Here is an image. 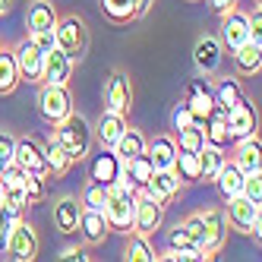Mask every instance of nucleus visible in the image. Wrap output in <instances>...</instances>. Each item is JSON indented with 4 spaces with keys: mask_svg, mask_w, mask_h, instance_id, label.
<instances>
[{
    "mask_svg": "<svg viewBox=\"0 0 262 262\" xmlns=\"http://www.w3.org/2000/svg\"><path fill=\"white\" fill-rule=\"evenodd\" d=\"M104 218L111 224V231H126L133 228V212H136V190L126 180H111L107 183V196H104Z\"/></svg>",
    "mask_w": 262,
    "mask_h": 262,
    "instance_id": "nucleus-1",
    "label": "nucleus"
},
{
    "mask_svg": "<svg viewBox=\"0 0 262 262\" xmlns=\"http://www.w3.org/2000/svg\"><path fill=\"white\" fill-rule=\"evenodd\" d=\"M54 139L60 142V148L70 155V161H82V158L89 155V148H92L89 120L73 111L70 117H63L60 123H54Z\"/></svg>",
    "mask_w": 262,
    "mask_h": 262,
    "instance_id": "nucleus-2",
    "label": "nucleus"
},
{
    "mask_svg": "<svg viewBox=\"0 0 262 262\" xmlns=\"http://www.w3.org/2000/svg\"><path fill=\"white\" fill-rule=\"evenodd\" d=\"M54 38H57V48L67 54L73 63L82 60V54L89 48V29H85V23L79 19V16H63V19H57Z\"/></svg>",
    "mask_w": 262,
    "mask_h": 262,
    "instance_id": "nucleus-3",
    "label": "nucleus"
},
{
    "mask_svg": "<svg viewBox=\"0 0 262 262\" xmlns=\"http://www.w3.org/2000/svg\"><path fill=\"white\" fill-rule=\"evenodd\" d=\"M199 221H202V256L205 259H215V253L224 247V237H228V215L224 209H209V212H199Z\"/></svg>",
    "mask_w": 262,
    "mask_h": 262,
    "instance_id": "nucleus-4",
    "label": "nucleus"
},
{
    "mask_svg": "<svg viewBox=\"0 0 262 262\" xmlns=\"http://www.w3.org/2000/svg\"><path fill=\"white\" fill-rule=\"evenodd\" d=\"M38 111L48 123H60L63 117L73 114V95L67 85H48L41 82V92H38Z\"/></svg>",
    "mask_w": 262,
    "mask_h": 262,
    "instance_id": "nucleus-5",
    "label": "nucleus"
},
{
    "mask_svg": "<svg viewBox=\"0 0 262 262\" xmlns=\"http://www.w3.org/2000/svg\"><path fill=\"white\" fill-rule=\"evenodd\" d=\"M4 253H10V259H16V262H32L35 256H38V234H35V228L29 221L16 218L13 231L7 237Z\"/></svg>",
    "mask_w": 262,
    "mask_h": 262,
    "instance_id": "nucleus-6",
    "label": "nucleus"
},
{
    "mask_svg": "<svg viewBox=\"0 0 262 262\" xmlns=\"http://www.w3.org/2000/svg\"><path fill=\"white\" fill-rule=\"evenodd\" d=\"M164 221V205L155 202L152 196H145L136 190V212H133V234H142V237H152Z\"/></svg>",
    "mask_w": 262,
    "mask_h": 262,
    "instance_id": "nucleus-7",
    "label": "nucleus"
},
{
    "mask_svg": "<svg viewBox=\"0 0 262 262\" xmlns=\"http://www.w3.org/2000/svg\"><path fill=\"white\" fill-rule=\"evenodd\" d=\"M104 107L107 111H117V114H129V107H133V82L123 70H114L111 73V79L104 85Z\"/></svg>",
    "mask_w": 262,
    "mask_h": 262,
    "instance_id": "nucleus-8",
    "label": "nucleus"
},
{
    "mask_svg": "<svg viewBox=\"0 0 262 262\" xmlns=\"http://www.w3.org/2000/svg\"><path fill=\"white\" fill-rule=\"evenodd\" d=\"M180 174L174 171V167H158V171H152V177L145 180V186L139 193H145V196H152L155 202H171L177 193H180Z\"/></svg>",
    "mask_w": 262,
    "mask_h": 262,
    "instance_id": "nucleus-9",
    "label": "nucleus"
},
{
    "mask_svg": "<svg viewBox=\"0 0 262 262\" xmlns=\"http://www.w3.org/2000/svg\"><path fill=\"white\" fill-rule=\"evenodd\" d=\"M218 41H221V48H228V51L240 48L243 41H250V23H247V13H240L237 7L224 13V16H221V35H218Z\"/></svg>",
    "mask_w": 262,
    "mask_h": 262,
    "instance_id": "nucleus-10",
    "label": "nucleus"
},
{
    "mask_svg": "<svg viewBox=\"0 0 262 262\" xmlns=\"http://www.w3.org/2000/svg\"><path fill=\"white\" fill-rule=\"evenodd\" d=\"M221 54H224V48H221V41L215 35H202V38H196V45H193V63H196V70L202 76H215L218 67H221Z\"/></svg>",
    "mask_w": 262,
    "mask_h": 262,
    "instance_id": "nucleus-11",
    "label": "nucleus"
},
{
    "mask_svg": "<svg viewBox=\"0 0 262 262\" xmlns=\"http://www.w3.org/2000/svg\"><path fill=\"white\" fill-rule=\"evenodd\" d=\"M228 133H231V142H237V139H247V136H253L256 133V107L247 101V98H240L228 114Z\"/></svg>",
    "mask_w": 262,
    "mask_h": 262,
    "instance_id": "nucleus-12",
    "label": "nucleus"
},
{
    "mask_svg": "<svg viewBox=\"0 0 262 262\" xmlns=\"http://www.w3.org/2000/svg\"><path fill=\"white\" fill-rule=\"evenodd\" d=\"M13 54H16V67H19V79H26V82H41L45 54L35 48V41L32 38L19 41V48H16Z\"/></svg>",
    "mask_w": 262,
    "mask_h": 262,
    "instance_id": "nucleus-13",
    "label": "nucleus"
},
{
    "mask_svg": "<svg viewBox=\"0 0 262 262\" xmlns=\"http://www.w3.org/2000/svg\"><path fill=\"white\" fill-rule=\"evenodd\" d=\"M228 202V209H224V215H228V224H234L237 231H243L247 234L250 231V224L262 215V209H259V202H253V199H247V196H231V199H224Z\"/></svg>",
    "mask_w": 262,
    "mask_h": 262,
    "instance_id": "nucleus-14",
    "label": "nucleus"
},
{
    "mask_svg": "<svg viewBox=\"0 0 262 262\" xmlns=\"http://www.w3.org/2000/svg\"><path fill=\"white\" fill-rule=\"evenodd\" d=\"M70 76H73V60L67 57L60 48H51V51L45 54L41 82H48V85H67Z\"/></svg>",
    "mask_w": 262,
    "mask_h": 262,
    "instance_id": "nucleus-15",
    "label": "nucleus"
},
{
    "mask_svg": "<svg viewBox=\"0 0 262 262\" xmlns=\"http://www.w3.org/2000/svg\"><path fill=\"white\" fill-rule=\"evenodd\" d=\"M13 164H19L23 171H32V174H41L48 177V164H45V152L35 139H16V152H13Z\"/></svg>",
    "mask_w": 262,
    "mask_h": 262,
    "instance_id": "nucleus-16",
    "label": "nucleus"
},
{
    "mask_svg": "<svg viewBox=\"0 0 262 262\" xmlns=\"http://www.w3.org/2000/svg\"><path fill=\"white\" fill-rule=\"evenodd\" d=\"M231 161L240 167L243 174H253V171H262V142H259V133L247 136V139H237V148Z\"/></svg>",
    "mask_w": 262,
    "mask_h": 262,
    "instance_id": "nucleus-17",
    "label": "nucleus"
},
{
    "mask_svg": "<svg viewBox=\"0 0 262 262\" xmlns=\"http://www.w3.org/2000/svg\"><path fill=\"white\" fill-rule=\"evenodd\" d=\"M186 107L193 111V117L199 123L215 111V95H212V85L205 79H193L190 85H186Z\"/></svg>",
    "mask_w": 262,
    "mask_h": 262,
    "instance_id": "nucleus-18",
    "label": "nucleus"
},
{
    "mask_svg": "<svg viewBox=\"0 0 262 262\" xmlns=\"http://www.w3.org/2000/svg\"><path fill=\"white\" fill-rule=\"evenodd\" d=\"M79 218H82V202L73 199V196H63L54 202V228L60 234H76L79 231Z\"/></svg>",
    "mask_w": 262,
    "mask_h": 262,
    "instance_id": "nucleus-19",
    "label": "nucleus"
},
{
    "mask_svg": "<svg viewBox=\"0 0 262 262\" xmlns=\"http://www.w3.org/2000/svg\"><path fill=\"white\" fill-rule=\"evenodd\" d=\"M79 231H82L89 247H98V243H104V237L111 234V224H107V218H104L101 209H82Z\"/></svg>",
    "mask_w": 262,
    "mask_h": 262,
    "instance_id": "nucleus-20",
    "label": "nucleus"
},
{
    "mask_svg": "<svg viewBox=\"0 0 262 262\" xmlns=\"http://www.w3.org/2000/svg\"><path fill=\"white\" fill-rule=\"evenodd\" d=\"M57 10H54V4L51 0H35V4L29 7V13H26V26H29V32H54L57 29Z\"/></svg>",
    "mask_w": 262,
    "mask_h": 262,
    "instance_id": "nucleus-21",
    "label": "nucleus"
},
{
    "mask_svg": "<svg viewBox=\"0 0 262 262\" xmlns=\"http://www.w3.org/2000/svg\"><path fill=\"white\" fill-rule=\"evenodd\" d=\"M123 129H126V117L117 114V111H107V107H104V114H101L98 123H95V136H98V142H101L104 148H114V142L123 136Z\"/></svg>",
    "mask_w": 262,
    "mask_h": 262,
    "instance_id": "nucleus-22",
    "label": "nucleus"
},
{
    "mask_svg": "<svg viewBox=\"0 0 262 262\" xmlns=\"http://www.w3.org/2000/svg\"><path fill=\"white\" fill-rule=\"evenodd\" d=\"M231 57H234L237 76H256V73L262 70V48L253 45V41H243L240 48H234Z\"/></svg>",
    "mask_w": 262,
    "mask_h": 262,
    "instance_id": "nucleus-23",
    "label": "nucleus"
},
{
    "mask_svg": "<svg viewBox=\"0 0 262 262\" xmlns=\"http://www.w3.org/2000/svg\"><path fill=\"white\" fill-rule=\"evenodd\" d=\"M202 133H205V145H215V148H228V145H231L228 117H224L221 107H215L212 114L202 120Z\"/></svg>",
    "mask_w": 262,
    "mask_h": 262,
    "instance_id": "nucleus-24",
    "label": "nucleus"
},
{
    "mask_svg": "<svg viewBox=\"0 0 262 262\" xmlns=\"http://www.w3.org/2000/svg\"><path fill=\"white\" fill-rule=\"evenodd\" d=\"M145 155L152 161V167H174V158H177V142L171 136H155L152 142H145Z\"/></svg>",
    "mask_w": 262,
    "mask_h": 262,
    "instance_id": "nucleus-25",
    "label": "nucleus"
},
{
    "mask_svg": "<svg viewBox=\"0 0 262 262\" xmlns=\"http://www.w3.org/2000/svg\"><path fill=\"white\" fill-rule=\"evenodd\" d=\"M120 177V158L114 155V148H104L101 155H95V161L89 164V180L98 183H111Z\"/></svg>",
    "mask_w": 262,
    "mask_h": 262,
    "instance_id": "nucleus-26",
    "label": "nucleus"
},
{
    "mask_svg": "<svg viewBox=\"0 0 262 262\" xmlns=\"http://www.w3.org/2000/svg\"><path fill=\"white\" fill-rule=\"evenodd\" d=\"M152 161H148V155H136V158H129V161H123L120 164V180H126L133 190H142L145 186V180L152 177Z\"/></svg>",
    "mask_w": 262,
    "mask_h": 262,
    "instance_id": "nucleus-27",
    "label": "nucleus"
},
{
    "mask_svg": "<svg viewBox=\"0 0 262 262\" xmlns=\"http://www.w3.org/2000/svg\"><path fill=\"white\" fill-rule=\"evenodd\" d=\"M215 186H218L221 199L240 196V193H243V171H240L234 161H224V164H221V171L215 174Z\"/></svg>",
    "mask_w": 262,
    "mask_h": 262,
    "instance_id": "nucleus-28",
    "label": "nucleus"
},
{
    "mask_svg": "<svg viewBox=\"0 0 262 262\" xmlns=\"http://www.w3.org/2000/svg\"><path fill=\"white\" fill-rule=\"evenodd\" d=\"M114 155L120 158V164L129 161V158H136V155H145V136L139 133V129L126 126V129H123V136L114 142Z\"/></svg>",
    "mask_w": 262,
    "mask_h": 262,
    "instance_id": "nucleus-29",
    "label": "nucleus"
},
{
    "mask_svg": "<svg viewBox=\"0 0 262 262\" xmlns=\"http://www.w3.org/2000/svg\"><path fill=\"white\" fill-rule=\"evenodd\" d=\"M19 67H16V54L0 48V95H13L19 85Z\"/></svg>",
    "mask_w": 262,
    "mask_h": 262,
    "instance_id": "nucleus-30",
    "label": "nucleus"
},
{
    "mask_svg": "<svg viewBox=\"0 0 262 262\" xmlns=\"http://www.w3.org/2000/svg\"><path fill=\"white\" fill-rule=\"evenodd\" d=\"M101 13L107 16L111 23L123 26V23L139 19V4H136V0H101Z\"/></svg>",
    "mask_w": 262,
    "mask_h": 262,
    "instance_id": "nucleus-31",
    "label": "nucleus"
},
{
    "mask_svg": "<svg viewBox=\"0 0 262 262\" xmlns=\"http://www.w3.org/2000/svg\"><path fill=\"white\" fill-rule=\"evenodd\" d=\"M41 152H45V164H48V174H54V177H63L67 171H70V155L63 152V148H60V142L57 139H48L45 145H41Z\"/></svg>",
    "mask_w": 262,
    "mask_h": 262,
    "instance_id": "nucleus-32",
    "label": "nucleus"
},
{
    "mask_svg": "<svg viewBox=\"0 0 262 262\" xmlns=\"http://www.w3.org/2000/svg\"><path fill=\"white\" fill-rule=\"evenodd\" d=\"M224 161H228V158H224V148L202 145L199 148V180H215V174L221 171Z\"/></svg>",
    "mask_w": 262,
    "mask_h": 262,
    "instance_id": "nucleus-33",
    "label": "nucleus"
},
{
    "mask_svg": "<svg viewBox=\"0 0 262 262\" xmlns=\"http://www.w3.org/2000/svg\"><path fill=\"white\" fill-rule=\"evenodd\" d=\"M212 95H215V107H221L224 114L243 98V89H240V82L237 79H221L215 89H212Z\"/></svg>",
    "mask_w": 262,
    "mask_h": 262,
    "instance_id": "nucleus-34",
    "label": "nucleus"
},
{
    "mask_svg": "<svg viewBox=\"0 0 262 262\" xmlns=\"http://www.w3.org/2000/svg\"><path fill=\"white\" fill-rule=\"evenodd\" d=\"M174 171L180 174L183 183H199V152H183V148H177Z\"/></svg>",
    "mask_w": 262,
    "mask_h": 262,
    "instance_id": "nucleus-35",
    "label": "nucleus"
},
{
    "mask_svg": "<svg viewBox=\"0 0 262 262\" xmlns=\"http://www.w3.org/2000/svg\"><path fill=\"white\" fill-rule=\"evenodd\" d=\"M177 133V148H183V152H199V148L205 145V133H202V123H190L183 129H174Z\"/></svg>",
    "mask_w": 262,
    "mask_h": 262,
    "instance_id": "nucleus-36",
    "label": "nucleus"
},
{
    "mask_svg": "<svg viewBox=\"0 0 262 262\" xmlns=\"http://www.w3.org/2000/svg\"><path fill=\"white\" fill-rule=\"evenodd\" d=\"M0 202H4L13 215H19V218H23V212L32 205L29 196H26V190H23V183H10V186H4V199H0Z\"/></svg>",
    "mask_w": 262,
    "mask_h": 262,
    "instance_id": "nucleus-37",
    "label": "nucleus"
},
{
    "mask_svg": "<svg viewBox=\"0 0 262 262\" xmlns=\"http://www.w3.org/2000/svg\"><path fill=\"white\" fill-rule=\"evenodd\" d=\"M126 259L129 262H155V250H152V243H148V237L142 234H133L126 243Z\"/></svg>",
    "mask_w": 262,
    "mask_h": 262,
    "instance_id": "nucleus-38",
    "label": "nucleus"
},
{
    "mask_svg": "<svg viewBox=\"0 0 262 262\" xmlns=\"http://www.w3.org/2000/svg\"><path fill=\"white\" fill-rule=\"evenodd\" d=\"M104 196H107V183L89 180L82 190V209H104Z\"/></svg>",
    "mask_w": 262,
    "mask_h": 262,
    "instance_id": "nucleus-39",
    "label": "nucleus"
},
{
    "mask_svg": "<svg viewBox=\"0 0 262 262\" xmlns=\"http://www.w3.org/2000/svg\"><path fill=\"white\" fill-rule=\"evenodd\" d=\"M23 190H26L29 202H41V199L48 196L45 177H41V174H32V171H26V177H23Z\"/></svg>",
    "mask_w": 262,
    "mask_h": 262,
    "instance_id": "nucleus-40",
    "label": "nucleus"
},
{
    "mask_svg": "<svg viewBox=\"0 0 262 262\" xmlns=\"http://www.w3.org/2000/svg\"><path fill=\"white\" fill-rule=\"evenodd\" d=\"M243 196L253 199L262 205V171H253V174H243Z\"/></svg>",
    "mask_w": 262,
    "mask_h": 262,
    "instance_id": "nucleus-41",
    "label": "nucleus"
},
{
    "mask_svg": "<svg viewBox=\"0 0 262 262\" xmlns=\"http://www.w3.org/2000/svg\"><path fill=\"white\" fill-rule=\"evenodd\" d=\"M16 218H19V215H13L7 205L0 202V253H4V247H7V237H10V231H13Z\"/></svg>",
    "mask_w": 262,
    "mask_h": 262,
    "instance_id": "nucleus-42",
    "label": "nucleus"
},
{
    "mask_svg": "<svg viewBox=\"0 0 262 262\" xmlns=\"http://www.w3.org/2000/svg\"><path fill=\"white\" fill-rule=\"evenodd\" d=\"M190 123H199V120L193 117V111L186 107V101H180V104L174 107V114H171V126H174V129H183V126H190Z\"/></svg>",
    "mask_w": 262,
    "mask_h": 262,
    "instance_id": "nucleus-43",
    "label": "nucleus"
},
{
    "mask_svg": "<svg viewBox=\"0 0 262 262\" xmlns=\"http://www.w3.org/2000/svg\"><path fill=\"white\" fill-rule=\"evenodd\" d=\"M13 152H16V136L0 133V171H4L7 164H13Z\"/></svg>",
    "mask_w": 262,
    "mask_h": 262,
    "instance_id": "nucleus-44",
    "label": "nucleus"
},
{
    "mask_svg": "<svg viewBox=\"0 0 262 262\" xmlns=\"http://www.w3.org/2000/svg\"><path fill=\"white\" fill-rule=\"evenodd\" d=\"M247 23H250V41L262 48V10H259V4H256V10L247 16Z\"/></svg>",
    "mask_w": 262,
    "mask_h": 262,
    "instance_id": "nucleus-45",
    "label": "nucleus"
},
{
    "mask_svg": "<svg viewBox=\"0 0 262 262\" xmlns=\"http://www.w3.org/2000/svg\"><path fill=\"white\" fill-rule=\"evenodd\" d=\"M167 247H171V250H183V247H196V243L190 240V234L183 231V224H177V228L167 234Z\"/></svg>",
    "mask_w": 262,
    "mask_h": 262,
    "instance_id": "nucleus-46",
    "label": "nucleus"
},
{
    "mask_svg": "<svg viewBox=\"0 0 262 262\" xmlns=\"http://www.w3.org/2000/svg\"><path fill=\"white\" fill-rule=\"evenodd\" d=\"M29 38L35 41V48H38L41 54H48L51 48H57V38H54V32H29Z\"/></svg>",
    "mask_w": 262,
    "mask_h": 262,
    "instance_id": "nucleus-47",
    "label": "nucleus"
},
{
    "mask_svg": "<svg viewBox=\"0 0 262 262\" xmlns=\"http://www.w3.org/2000/svg\"><path fill=\"white\" fill-rule=\"evenodd\" d=\"M57 259H67V262H70V259H79V262H82V259H89V256H85V250H79V247H67Z\"/></svg>",
    "mask_w": 262,
    "mask_h": 262,
    "instance_id": "nucleus-48",
    "label": "nucleus"
},
{
    "mask_svg": "<svg viewBox=\"0 0 262 262\" xmlns=\"http://www.w3.org/2000/svg\"><path fill=\"white\" fill-rule=\"evenodd\" d=\"M209 4H212V10H215V13H221V16H224L228 10H234V7H237V0H209Z\"/></svg>",
    "mask_w": 262,
    "mask_h": 262,
    "instance_id": "nucleus-49",
    "label": "nucleus"
},
{
    "mask_svg": "<svg viewBox=\"0 0 262 262\" xmlns=\"http://www.w3.org/2000/svg\"><path fill=\"white\" fill-rule=\"evenodd\" d=\"M136 4H139V16H145L148 10H152V4H155V0H136Z\"/></svg>",
    "mask_w": 262,
    "mask_h": 262,
    "instance_id": "nucleus-50",
    "label": "nucleus"
},
{
    "mask_svg": "<svg viewBox=\"0 0 262 262\" xmlns=\"http://www.w3.org/2000/svg\"><path fill=\"white\" fill-rule=\"evenodd\" d=\"M10 7H13V0H0V16L10 13Z\"/></svg>",
    "mask_w": 262,
    "mask_h": 262,
    "instance_id": "nucleus-51",
    "label": "nucleus"
},
{
    "mask_svg": "<svg viewBox=\"0 0 262 262\" xmlns=\"http://www.w3.org/2000/svg\"><path fill=\"white\" fill-rule=\"evenodd\" d=\"M0 199H4V186H0Z\"/></svg>",
    "mask_w": 262,
    "mask_h": 262,
    "instance_id": "nucleus-52",
    "label": "nucleus"
},
{
    "mask_svg": "<svg viewBox=\"0 0 262 262\" xmlns=\"http://www.w3.org/2000/svg\"><path fill=\"white\" fill-rule=\"evenodd\" d=\"M190 4H199V0H190Z\"/></svg>",
    "mask_w": 262,
    "mask_h": 262,
    "instance_id": "nucleus-53",
    "label": "nucleus"
}]
</instances>
